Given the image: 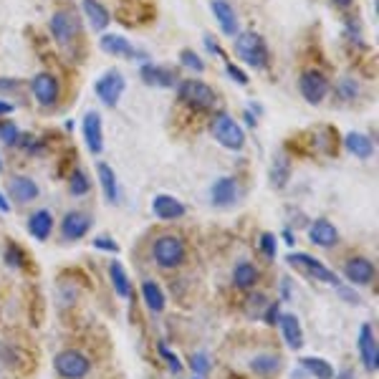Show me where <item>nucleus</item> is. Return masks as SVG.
I'll return each mask as SVG.
<instances>
[{"label":"nucleus","instance_id":"38","mask_svg":"<svg viewBox=\"0 0 379 379\" xmlns=\"http://www.w3.org/2000/svg\"><path fill=\"white\" fill-rule=\"evenodd\" d=\"M18 139H21V129L13 124V122H6L0 124V142L6 147H18Z\"/></svg>","mask_w":379,"mask_h":379},{"label":"nucleus","instance_id":"35","mask_svg":"<svg viewBox=\"0 0 379 379\" xmlns=\"http://www.w3.org/2000/svg\"><path fill=\"white\" fill-rule=\"evenodd\" d=\"M190 367H192V372L197 377H205V374H210V357H207V351H195L192 357H190Z\"/></svg>","mask_w":379,"mask_h":379},{"label":"nucleus","instance_id":"21","mask_svg":"<svg viewBox=\"0 0 379 379\" xmlns=\"http://www.w3.org/2000/svg\"><path fill=\"white\" fill-rule=\"evenodd\" d=\"M212 15L218 18L220 30H223L225 36H238L241 23H238V15H235L233 6H230L228 0H212Z\"/></svg>","mask_w":379,"mask_h":379},{"label":"nucleus","instance_id":"11","mask_svg":"<svg viewBox=\"0 0 379 379\" xmlns=\"http://www.w3.org/2000/svg\"><path fill=\"white\" fill-rule=\"evenodd\" d=\"M241 200V185L235 177H220L210 187V203L215 207H233Z\"/></svg>","mask_w":379,"mask_h":379},{"label":"nucleus","instance_id":"5","mask_svg":"<svg viewBox=\"0 0 379 379\" xmlns=\"http://www.w3.org/2000/svg\"><path fill=\"white\" fill-rule=\"evenodd\" d=\"M48 28H51L53 41H56L64 51H71L73 44H76V38H79V33H81V23L71 10H56Z\"/></svg>","mask_w":379,"mask_h":379},{"label":"nucleus","instance_id":"25","mask_svg":"<svg viewBox=\"0 0 379 379\" xmlns=\"http://www.w3.org/2000/svg\"><path fill=\"white\" fill-rule=\"evenodd\" d=\"M288 177H291V162L286 157L284 152H276L273 154V162H270V169H268V180L270 185L276 190H284L288 185Z\"/></svg>","mask_w":379,"mask_h":379},{"label":"nucleus","instance_id":"2","mask_svg":"<svg viewBox=\"0 0 379 379\" xmlns=\"http://www.w3.org/2000/svg\"><path fill=\"white\" fill-rule=\"evenodd\" d=\"M210 134L218 139L225 149H230V152H241L243 145H246V131H243V127L238 124L230 114H225V111L215 114V119H212L210 124Z\"/></svg>","mask_w":379,"mask_h":379},{"label":"nucleus","instance_id":"51","mask_svg":"<svg viewBox=\"0 0 379 379\" xmlns=\"http://www.w3.org/2000/svg\"><path fill=\"white\" fill-rule=\"evenodd\" d=\"M336 8H349L351 6V0H331Z\"/></svg>","mask_w":379,"mask_h":379},{"label":"nucleus","instance_id":"43","mask_svg":"<svg viewBox=\"0 0 379 379\" xmlns=\"http://www.w3.org/2000/svg\"><path fill=\"white\" fill-rule=\"evenodd\" d=\"M18 86H21V81L0 79V94H13V91H18Z\"/></svg>","mask_w":379,"mask_h":379},{"label":"nucleus","instance_id":"29","mask_svg":"<svg viewBox=\"0 0 379 379\" xmlns=\"http://www.w3.org/2000/svg\"><path fill=\"white\" fill-rule=\"evenodd\" d=\"M96 175H99V183H102L107 203H119V185H117L114 169H111L107 162H99V165H96Z\"/></svg>","mask_w":379,"mask_h":379},{"label":"nucleus","instance_id":"33","mask_svg":"<svg viewBox=\"0 0 379 379\" xmlns=\"http://www.w3.org/2000/svg\"><path fill=\"white\" fill-rule=\"evenodd\" d=\"M68 190H71L73 197H84L89 195V190H91V183H89V177L84 169H73L71 177H68Z\"/></svg>","mask_w":379,"mask_h":379},{"label":"nucleus","instance_id":"17","mask_svg":"<svg viewBox=\"0 0 379 379\" xmlns=\"http://www.w3.org/2000/svg\"><path fill=\"white\" fill-rule=\"evenodd\" d=\"M278 326H281V334H284V342L288 344V349L301 351L304 349V329H301V321L296 319V314H284L278 316Z\"/></svg>","mask_w":379,"mask_h":379},{"label":"nucleus","instance_id":"41","mask_svg":"<svg viewBox=\"0 0 379 379\" xmlns=\"http://www.w3.org/2000/svg\"><path fill=\"white\" fill-rule=\"evenodd\" d=\"M94 248L107 250V253H119V243L111 241L109 235H99V238H94Z\"/></svg>","mask_w":379,"mask_h":379},{"label":"nucleus","instance_id":"30","mask_svg":"<svg viewBox=\"0 0 379 379\" xmlns=\"http://www.w3.org/2000/svg\"><path fill=\"white\" fill-rule=\"evenodd\" d=\"M258 278H261V273H258V268H255L253 263H238L233 270V284L241 291H250L258 284Z\"/></svg>","mask_w":379,"mask_h":379},{"label":"nucleus","instance_id":"45","mask_svg":"<svg viewBox=\"0 0 379 379\" xmlns=\"http://www.w3.org/2000/svg\"><path fill=\"white\" fill-rule=\"evenodd\" d=\"M203 41H205V46H207V51H210L212 56H220V46H218V41L210 36V33H205Z\"/></svg>","mask_w":379,"mask_h":379},{"label":"nucleus","instance_id":"20","mask_svg":"<svg viewBox=\"0 0 379 379\" xmlns=\"http://www.w3.org/2000/svg\"><path fill=\"white\" fill-rule=\"evenodd\" d=\"M102 51L109 53V56H119V59H142V53L124 36H117V33L102 36Z\"/></svg>","mask_w":379,"mask_h":379},{"label":"nucleus","instance_id":"1","mask_svg":"<svg viewBox=\"0 0 379 379\" xmlns=\"http://www.w3.org/2000/svg\"><path fill=\"white\" fill-rule=\"evenodd\" d=\"M233 51H235V56H238L243 64H248L250 68H266L270 61L268 46H266L261 33H255V30L238 33V36H235V44H233Z\"/></svg>","mask_w":379,"mask_h":379},{"label":"nucleus","instance_id":"47","mask_svg":"<svg viewBox=\"0 0 379 379\" xmlns=\"http://www.w3.org/2000/svg\"><path fill=\"white\" fill-rule=\"evenodd\" d=\"M15 107L10 102H6V99H0V117H8V114H13Z\"/></svg>","mask_w":379,"mask_h":379},{"label":"nucleus","instance_id":"48","mask_svg":"<svg viewBox=\"0 0 379 379\" xmlns=\"http://www.w3.org/2000/svg\"><path fill=\"white\" fill-rule=\"evenodd\" d=\"M0 212H10V203H8V197L0 192Z\"/></svg>","mask_w":379,"mask_h":379},{"label":"nucleus","instance_id":"10","mask_svg":"<svg viewBox=\"0 0 379 379\" xmlns=\"http://www.w3.org/2000/svg\"><path fill=\"white\" fill-rule=\"evenodd\" d=\"M301 96L306 99L308 104H321L329 94V79L319 71H304L299 79Z\"/></svg>","mask_w":379,"mask_h":379},{"label":"nucleus","instance_id":"6","mask_svg":"<svg viewBox=\"0 0 379 379\" xmlns=\"http://www.w3.org/2000/svg\"><path fill=\"white\" fill-rule=\"evenodd\" d=\"M288 266H293V268H299L304 270L306 276L316 278V281H321V284H329V286H339V276H336L334 270H329L324 263L319 261V258H314V255H308V253H291L288 258Z\"/></svg>","mask_w":379,"mask_h":379},{"label":"nucleus","instance_id":"34","mask_svg":"<svg viewBox=\"0 0 379 379\" xmlns=\"http://www.w3.org/2000/svg\"><path fill=\"white\" fill-rule=\"evenodd\" d=\"M3 258H6V266H10L13 270H23V268H26V253H23V250L15 246V243H8V246H6V255H3Z\"/></svg>","mask_w":379,"mask_h":379},{"label":"nucleus","instance_id":"36","mask_svg":"<svg viewBox=\"0 0 379 379\" xmlns=\"http://www.w3.org/2000/svg\"><path fill=\"white\" fill-rule=\"evenodd\" d=\"M336 94H339V99H342V102H354V99L359 96V84L354 79H346V76H344V79L339 81Z\"/></svg>","mask_w":379,"mask_h":379},{"label":"nucleus","instance_id":"22","mask_svg":"<svg viewBox=\"0 0 379 379\" xmlns=\"http://www.w3.org/2000/svg\"><path fill=\"white\" fill-rule=\"evenodd\" d=\"M81 10H84V15H86V21H89V26H91V30L104 33V30L109 28L111 15H109V10L99 3V0H81Z\"/></svg>","mask_w":379,"mask_h":379},{"label":"nucleus","instance_id":"46","mask_svg":"<svg viewBox=\"0 0 379 379\" xmlns=\"http://www.w3.org/2000/svg\"><path fill=\"white\" fill-rule=\"evenodd\" d=\"M336 291H339V296L346 301H351V304H359V296L357 293H351L349 288H342V286H336Z\"/></svg>","mask_w":379,"mask_h":379},{"label":"nucleus","instance_id":"26","mask_svg":"<svg viewBox=\"0 0 379 379\" xmlns=\"http://www.w3.org/2000/svg\"><path fill=\"white\" fill-rule=\"evenodd\" d=\"M28 230L30 235L36 238V241H46L48 235H51L53 230V215L51 210H36V212H30V218H28Z\"/></svg>","mask_w":379,"mask_h":379},{"label":"nucleus","instance_id":"12","mask_svg":"<svg viewBox=\"0 0 379 379\" xmlns=\"http://www.w3.org/2000/svg\"><path fill=\"white\" fill-rule=\"evenodd\" d=\"M359 357H362V364H364L367 372H377L379 369V349L372 324H362V331H359Z\"/></svg>","mask_w":379,"mask_h":379},{"label":"nucleus","instance_id":"28","mask_svg":"<svg viewBox=\"0 0 379 379\" xmlns=\"http://www.w3.org/2000/svg\"><path fill=\"white\" fill-rule=\"evenodd\" d=\"M142 301H145V306L152 311V314H162L165 311V291H162L160 284H154V281H145L142 284Z\"/></svg>","mask_w":379,"mask_h":379},{"label":"nucleus","instance_id":"24","mask_svg":"<svg viewBox=\"0 0 379 379\" xmlns=\"http://www.w3.org/2000/svg\"><path fill=\"white\" fill-rule=\"evenodd\" d=\"M281 367H284V359L273 351H266V354L250 359V372L258 374V377H276L281 372Z\"/></svg>","mask_w":379,"mask_h":379},{"label":"nucleus","instance_id":"9","mask_svg":"<svg viewBox=\"0 0 379 379\" xmlns=\"http://www.w3.org/2000/svg\"><path fill=\"white\" fill-rule=\"evenodd\" d=\"M30 94H33V99H36L44 109H48V107H53V104L59 102L61 86L51 73L44 71V73H36V76H33V81H30Z\"/></svg>","mask_w":379,"mask_h":379},{"label":"nucleus","instance_id":"16","mask_svg":"<svg viewBox=\"0 0 379 379\" xmlns=\"http://www.w3.org/2000/svg\"><path fill=\"white\" fill-rule=\"evenodd\" d=\"M89 228H91V218L81 210L66 212L64 220H61V233H64L66 241H81L89 233Z\"/></svg>","mask_w":379,"mask_h":379},{"label":"nucleus","instance_id":"19","mask_svg":"<svg viewBox=\"0 0 379 379\" xmlns=\"http://www.w3.org/2000/svg\"><path fill=\"white\" fill-rule=\"evenodd\" d=\"M308 238H311V243L319 246V248H334L336 243H339V230H336L334 223H329L326 218H319L308 228Z\"/></svg>","mask_w":379,"mask_h":379},{"label":"nucleus","instance_id":"50","mask_svg":"<svg viewBox=\"0 0 379 379\" xmlns=\"http://www.w3.org/2000/svg\"><path fill=\"white\" fill-rule=\"evenodd\" d=\"M284 241L288 243V246H293V233H291V228H286V230H284Z\"/></svg>","mask_w":379,"mask_h":379},{"label":"nucleus","instance_id":"8","mask_svg":"<svg viewBox=\"0 0 379 379\" xmlns=\"http://www.w3.org/2000/svg\"><path fill=\"white\" fill-rule=\"evenodd\" d=\"M94 89H96V96L102 99V104H107L109 109H117L119 99H122V94H124L127 89V81L117 68H111V71H107L102 79L96 81Z\"/></svg>","mask_w":379,"mask_h":379},{"label":"nucleus","instance_id":"7","mask_svg":"<svg viewBox=\"0 0 379 379\" xmlns=\"http://www.w3.org/2000/svg\"><path fill=\"white\" fill-rule=\"evenodd\" d=\"M53 369L66 379H84L91 369V362H89L81 351L76 349H66L61 354H56L53 359Z\"/></svg>","mask_w":379,"mask_h":379},{"label":"nucleus","instance_id":"32","mask_svg":"<svg viewBox=\"0 0 379 379\" xmlns=\"http://www.w3.org/2000/svg\"><path fill=\"white\" fill-rule=\"evenodd\" d=\"M109 278H111V284H114V291L122 296V299H129L131 296V284H129V278H127V270L122 268V263H109Z\"/></svg>","mask_w":379,"mask_h":379},{"label":"nucleus","instance_id":"31","mask_svg":"<svg viewBox=\"0 0 379 379\" xmlns=\"http://www.w3.org/2000/svg\"><path fill=\"white\" fill-rule=\"evenodd\" d=\"M301 369H306V374L316 379H334V367L321 357H301Z\"/></svg>","mask_w":379,"mask_h":379},{"label":"nucleus","instance_id":"23","mask_svg":"<svg viewBox=\"0 0 379 379\" xmlns=\"http://www.w3.org/2000/svg\"><path fill=\"white\" fill-rule=\"evenodd\" d=\"M185 207L177 197L172 195H157L154 197V203H152V212L157 215L160 220H177V218H183L185 215Z\"/></svg>","mask_w":379,"mask_h":379},{"label":"nucleus","instance_id":"37","mask_svg":"<svg viewBox=\"0 0 379 379\" xmlns=\"http://www.w3.org/2000/svg\"><path fill=\"white\" fill-rule=\"evenodd\" d=\"M157 351H160V357L165 359V362H167L169 372H172V374H180V372H183V362H180V359L175 357V351L169 349L167 344L160 342V344H157Z\"/></svg>","mask_w":379,"mask_h":379},{"label":"nucleus","instance_id":"13","mask_svg":"<svg viewBox=\"0 0 379 379\" xmlns=\"http://www.w3.org/2000/svg\"><path fill=\"white\" fill-rule=\"evenodd\" d=\"M81 131H84V142L91 154H102L104 149V131H102V117L99 111H86V117L81 122Z\"/></svg>","mask_w":379,"mask_h":379},{"label":"nucleus","instance_id":"3","mask_svg":"<svg viewBox=\"0 0 379 379\" xmlns=\"http://www.w3.org/2000/svg\"><path fill=\"white\" fill-rule=\"evenodd\" d=\"M177 91H180V99L197 111H212L215 104H218V96H215L212 86H207L205 81H197V79L180 81V84H177Z\"/></svg>","mask_w":379,"mask_h":379},{"label":"nucleus","instance_id":"4","mask_svg":"<svg viewBox=\"0 0 379 379\" xmlns=\"http://www.w3.org/2000/svg\"><path fill=\"white\" fill-rule=\"evenodd\" d=\"M185 255H187V248L185 243L177 238V235H162L157 238L152 246V258L160 268H177L185 263Z\"/></svg>","mask_w":379,"mask_h":379},{"label":"nucleus","instance_id":"18","mask_svg":"<svg viewBox=\"0 0 379 379\" xmlns=\"http://www.w3.org/2000/svg\"><path fill=\"white\" fill-rule=\"evenodd\" d=\"M8 192H10V197H13L18 205H28V203H33L38 195H41L38 185L26 175L10 177V183H8Z\"/></svg>","mask_w":379,"mask_h":379},{"label":"nucleus","instance_id":"39","mask_svg":"<svg viewBox=\"0 0 379 379\" xmlns=\"http://www.w3.org/2000/svg\"><path fill=\"white\" fill-rule=\"evenodd\" d=\"M180 64L185 66V68H190V71H205V64H203V59L197 56L195 51H190V48H185L183 53H180Z\"/></svg>","mask_w":379,"mask_h":379},{"label":"nucleus","instance_id":"27","mask_svg":"<svg viewBox=\"0 0 379 379\" xmlns=\"http://www.w3.org/2000/svg\"><path fill=\"white\" fill-rule=\"evenodd\" d=\"M344 145H346V149H349L354 157H359V160H369L374 154V142L367 137V134H362V131H349L346 139H344Z\"/></svg>","mask_w":379,"mask_h":379},{"label":"nucleus","instance_id":"52","mask_svg":"<svg viewBox=\"0 0 379 379\" xmlns=\"http://www.w3.org/2000/svg\"><path fill=\"white\" fill-rule=\"evenodd\" d=\"M0 172H3V162H0Z\"/></svg>","mask_w":379,"mask_h":379},{"label":"nucleus","instance_id":"49","mask_svg":"<svg viewBox=\"0 0 379 379\" xmlns=\"http://www.w3.org/2000/svg\"><path fill=\"white\" fill-rule=\"evenodd\" d=\"M281 288H284V299H291V284H288V281H281Z\"/></svg>","mask_w":379,"mask_h":379},{"label":"nucleus","instance_id":"44","mask_svg":"<svg viewBox=\"0 0 379 379\" xmlns=\"http://www.w3.org/2000/svg\"><path fill=\"white\" fill-rule=\"evenodd\" d=\"M278 304H268V306L263 308V319L268 321V324H278Z\"/></svg>","mask_w":379,"mask_h":379},{"label":"nucleus","instance_id":"40","mask_svg":"<svg viewBox=\"0 0 379 379\" xmlns=\"http://www.w3.org/2000/svg\"><path fill=\"white\" fill-rule=\"evenodd\" d=\"M258 243H261V253L266 255L268 261H273V258H276V235H273V233H263Z\"/></svg>","mask_w":379,"mask_h":379},{"label":"nucleus","instance_id":"42","mask_svg":"<svg viewBox=\"0 0 379 379\" xmlns=\"http://www.w3.org/2000/svg\"><path fill=\"white\" fill-rule=\"evenodd\" d=\"M225 73H228V76H230V79L235 81V84H243V86L248 84V73H243V71H241V66L230 64V61H228V64H225Z\"/></svg>","mask_w":379,"mask_h":379},{"label":"nucleus","instance_id":"14","mask_svg":"<svg viewBox=\"0 0 379 379\" xmlns=\"http://www.w3.org/2000/svg\"><path fill=\"white\" fill-rule=\"evenodd\" d=\"M139 79L145 81L147 86L152 89H172L177 86V73L172 68H165V66H154L145 64L139 68Z\"/></svg>","mask_w":379,"mask_h":379},{"label":"nucleus","instance_id":"15","mask_svg":"<svg viewBox=\"0 0 379 379\" xmlns=\"http://www.w3.org/2000/svg\"><path fill=\"white\" fill-rule=\"evenodd\" d=\"M344 276L349 278L351 284L357 286H367L374 281V263L364 255H354L349 261L344 263Z\"/></svg>","mask_w":379,"mask_h":379}]
</instances>
